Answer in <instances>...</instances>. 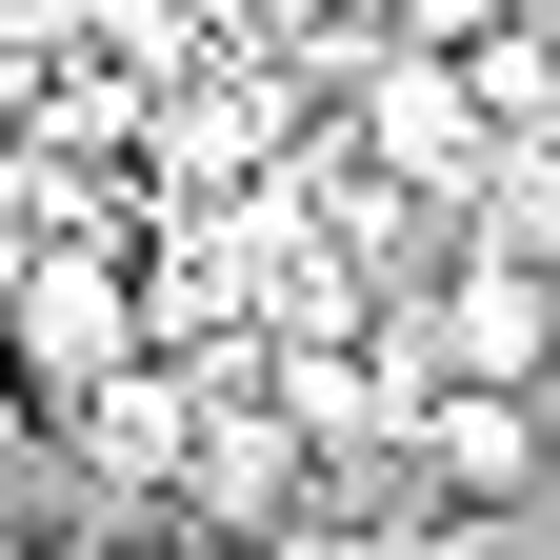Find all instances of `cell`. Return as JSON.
<instances>
[{
    "label": "cell",
    "mask_w": 560,
    "mask_h": 560,
    "mask_svg": "<svg viewBox=\"0 0 560 560\" xmlns=\"http://www.w3.org/2000/svg\"><path fill=\"white\" fill-rule=\"evenodd\" d=\"M0 560H60V540H21V521H0Z\"/></svg>",
    "instance_id": "8992f818"
},
{
    "label": "cell",
    "mask_w": 560,
    "mask_h": 560,
    "mask_svg": "<svg viewBox=\"0 0 560 560\" xmlns=\"http://www.w3.org/2000/svg\"><path fill=\"white\" fill-rule=\"evenodd\" d=\"M21 260H40V241H21V221H0V320H21Z\"/></svg>",
    "instance_id": "5b68a950"
},
{
    "label": "cell",
    "mask_w": 560,
    "mask_h": 560,
    "mask_svg": "<svg viewBox=\"0 0 560 560\" xmlns=\"http://www.w3.org/2000/svg\"><path fill=\"white\" fill-rule=\"evenodd\" d=\"M361 140H381V161H420V180H441V161H460L480 120H460V81H441V60H381V81H361Z\"/></svg>",
    "instance_id": "277c9868"
},
{
    "label": "cell",
    "mask_w": 560,
    "mask_h": 560,
    "mask_svg": "<svg viewBox=\"0 0 560 560\" xmlns=\"http://www.w3.org/2000/svg\"><path fill=\"white\" fill-rule=\"evenodd\" d=\"M441 361H460V381H540V361H560V301H540L521 260H460V280H441Z\"/></svg>",
    "instance_id": "3957f363"
},
{
    "label": "cell",
    "mask_w": 560,
    "mask_h": 560,
    "mask_svg": "<svg viewBox=\"0 0 560 560\" xmlns=\"http://www.w3.org/2000/svg\"><path fill=\"white\" fill-rule=\"evenodd\" d=\"M540 460H560L540 381H441L420 400V480H441V501H540Z\"/></svg>",
    "instance_id": "6da1fadb"
},
{
    "label": "cell",
    "mask_w": 560,
    "mask_h": 560,
    "mask_svg": "<svg viewBox=\"0 0 560 560\" xmlns=\"http://www.w3.org/2000/svg\"><path fill=\"white\" fill-rule=\"evenodd\" d=\"M120 260H81V241H40L21 260V320H0V340H21V381H60V400H81V381H120Z\"/></svg>",
    "instance_id": "7a4b0ae2"
}]
</instances>
